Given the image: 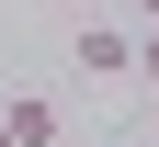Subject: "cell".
I'll list each match as a JSON object with an SVG mask.
<instances>
[{"label":"cell","mask_w":159,"mask_h":147,"mask_svg":"<svg viewBox=\"0 0 159 147\" xmlns=\"http://www.w3.org/2000/svg\"><path fill=\"white\" fill-rule=\"evenodd\" d=\"M57 11H80V23H91V0H57Z\"/></svg>","instance_id":"5"},{"label":"cell","mask_w":159,"mask_h":147,"mask_svg":"<svg viewBox=\"0 0 159 147\" xmlns=\"http://www.w3.org/2000/svg\"><path fill=\"white\" fill-rule=\"evenodd\" d=\"M80 68L91 79H136V23H80Z\"/></svg>","instance_id":"1"},{"label":"cell","mask_w":159,"mask_h":147,"mask_svg":"<svg viewBox=\"0 0 159 147\" xmlns=\"http://www.w3.org/2000/svg\"><path fill=\"white\" fill-rule=\"evenodd\" d=\"M0 124H11V147H57V136H68V113H57L46 91H23V102H0Z\"/></svg>","instance_id":"2"},{"label":"cell","mask_w":159,"mask_h":147,"mask_svg":"<svg viewBox=\"0 0 159 147\" xmlns=\"http://www.w3.org/2000/svg\"><path fill=\"white\" fill-rule=\"evenodd\" d=\"M0 147H11V124H0Z\"/></svg>","instance_id":"6"},{"label":"cell","mask_w":159,"mask_h":147,"mask_svg":"<svg viewBox=\"0 0 159 147\" xmlns=\"http://www.w3.org/2000/svg\"><path fill=\"white\" fill-rule=\"evenodd\" d=\"M125 23H136V34H159V0H125Z\"/></svg>","instance_id":"4"},{"label":"cell","mask_w":159,"mask_h":147,"mask_svg":"<svg viewBox=\"0 0 159 147\" xmlns=\"http://www.w3.org/2000/svg\"><path fill=\"white\" fill-rule=\"evenodd\" d=\"M136 79H148V91H159V34H136Z\"/></svg>","instance_id":"3"},{"label":"cell","mask_w":159,"mask_h":147,"mask_svg":"<svg viewBox=\"0 0 159 147\" xmlns=\"http://www.w3.org/2000/svg\"><path fill=\"white\" fill-rule=\"evenodd\" d=\"M148 147H159V136H148Z\"/></svg>","instance_id":"7"}]
</instances>
